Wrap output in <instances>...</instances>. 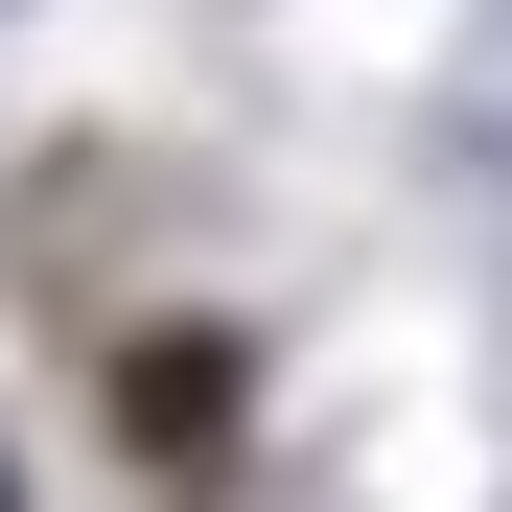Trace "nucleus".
I'll use <instances>...</instances> for the list:
<instances>
[{"instance_id":"obj_1","label":"nucleus","mask_w":512,"mask_h":512,"mask_svg":"<svg viewBox=\"0 0 512 512\" xmlns=\"http://www.w3.org/2000/svg\"><path fill=\"white\" fill-rule=\"evenodd\" d=\"M0 512H24V489H0Z\"/></svg>"}]
</instances>
